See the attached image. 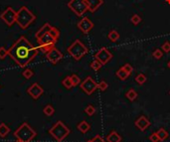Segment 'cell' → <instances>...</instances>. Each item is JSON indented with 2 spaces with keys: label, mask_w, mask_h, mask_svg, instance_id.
I'll return each instance as SVG.
<instances>
[{
  "label": "cell",
  "mask_w": 170,
  "mask_h": 142,
  "mask_svg": "<svg viewBox=\"0 0 170 142\" xmlns=\"http://www.w3.org/2000/svg\"><path fill=\"white\" fill-rule=\"evenodd\" d=\"M141 20H142V19H141V17L138 14H133L131 16V18H130V22H131L132 24L135 25V26L139 24V23L141 22Z\"/></svg>",
  "instance_id": "30"
},
{
  "label": "cell",
  "mask_w": 170,
  "mask_h": 142,
  "mask_svg": "<svg viewBox=\"0 0 170 142\" xmlns=\"http://www.w3.org/2000/svg\"><path fill=\"white\" fill-rule=\"evenodd\" d=\"M14 136L22 142H31L36 136V131L27 122H23L14 131Z\"/></svg>",
  "instance_id": "3"
},
{
  "label": "cell",
  "mask_w": 170,
  "mask_h": 142,
  "mask_svg": "<svg viewBox=\"0 0 170 142\" xmlns=\"http://www.w3.org/2000/svg\"><path fill=\"white\" fill-rule=\"evenodd\" d=\"M37 42L39 45H50V44H56L57 40H55L49 33H47L39 39V40H37Z\"/></svg>",
  "instance_id": "15"
},
{
  "label": "cell",
  "mask_w": 170,
  "mask_h": 142,
  "mask_svg": "<svg viewBox=\"0 0 170 142\" xmlns=\"http://www.w3.org/2000/svg\"><path fill=\"white\" fill-rule=\"evenodd\" d=\"M150 124H151V122H150L148 118L144 115H141L140 117H138L137 119L134 121V125H135L140 131H145V130L150 126Z\"/></svg>",
  "instance_id": "13"
},
{
  "label": "cell",
  "mask_w": 170,
  "mask_h": 142,
  "mask_svg": "<svg viewBox=\"0 0 170 142\" xmlns=\"http://www.w3.org/2000/svg\"><path fill=\"white\" fill-rule=\"evenodd\" d=\"M167 67H168V68L170 69V61L168 62V64H167Z\"/></svg>",
  "instance_id": "42"
},
{
  "label": "cell",
  "mask_w": 170,
  "mask_h": 142,
  "mask_svg": "<svg viewBox=\"0 0 170 142\" xmlns=\"http://www.w3.org/2000/svg\"><path fill=\"white\" fill-rule=\"evenodd\" d=\"M169 94H170V92H169Z\"/></svg>",
  "instance_id": "44"
},
{
  "label": "cell",
  "mask_w": 170,
  "mask_h": 142,
  "mask_svg": "<svg viewBox=\"0 0 170 142\" xmlns=\"http://www.w3.org/2000/svg\"><path fill=\"white\" fill-rule=\"evenodd\" d=\"M86 1L89 7V11L92 13L96 12V11L104 4V0H86Z\"/></svg>",
  "instance_id": "14"
},
{
  "label": "cell",
  "mask_w": 170,
  "mask_h": 142,
  "mask_svg": "<svg viewBox=\"0 0 170 142\" xmlns=\"http://www.w3.org/2000/svg\"><path fill=\"white\" fill-rule=\"evenodd\" d=\"M146 81H147V78H146L144 74H138L135 77V82L138 85H144Z\"/></svg>",
  "instance_id": "25"
},
{
  "label": "cell",
  "mask_w": 170,
  "mask_h": 142,
  "mask_svg": "<svg viewBox=\"0 0 170 142\" xmlns=\"http://www.w3.org/2000/svg\"><path fill=\"white\" fill-rule=\"evenodd\" d=\"M94 59L102 63V65H106L113 59V54L106 48H102L94 54Z\"/></svg>",
  "instance_id": "9"
},
{
  "label": "cell",
  "mask_w": 170,
  "mask_h": 142,
  "mask_svg": "<svg viewBox=\"0 0 170 142\" xmlns=\"http://www.w3.org/2000/svg\"><path fill=\"white\" fill-rule=\"evenodd\" d=\"M36 16L31 11L27 8L26 6H22L20 9L17 11L16 23L21 29L25 30L35 21Z\"/></svg>",
  "instance_id": "2"
},
{
  "label": "cell",
  "mask_w": 170,
  "mask_h": 142,
  "mask_svg": "<svg viewBox=\"0 0 170 142\" xmlns=\"http://www.w3.org/2000/svg\"><path fill=\"white\" fill-rule=\"evenodd\" d=\"M166 3H168V4H170V0H165Z\"/></svg>",
  "instance_id": "41"
},
{
  "label": "cell",
  "mask_w": 170,
  "mask_h": 142,
  "mask_svg": "<svg viewBox=\"0 0 170 142\" xmlns=\"http://www.w3.org/2000/svg\"><path fill=\"white\" fill-rule=\"evenodd\" d=\"M71 80H72V82H73V86H74L81 85V82H82L80 77H79L78 75H76V74H74V75H72V76H71Z\"/></svg>",
  "instance_id": "32"
},
{
  "label": "cell",
  "mask_w": 170,
  "mask_h": 142,
  "mask_svg": "<svg viewBox=\"0 0 170 142\" xmlns=\"http://www.w3.org/2000/svg\"><path fill=\"white\" fill-rule=\"evenodd\" d=\"M109 88V84L105 81H101L98 84V89H101L102 92H105V90H106Z\"/></svg>",
  "instance_id": "34"
},
{
  "label": "cell",
  "mask_w": 170,
  "mask_h": 142,
  "mask_svg": "<svg viewBox=\"0 0 170 142\" xmlns=\"http://www.w3.org/2000/svg\"><path fill=\"white\" fill-rule=\"evenodd\" d=\"M152 56L154 59H156V60H159V59H161L162 56H163V53H162V51L160 49H156L153 51Z\"/></svg>",
  "instance_id": "35"
},
{
  "label": "cell",
  "mask_w": 170,
  "mask_h": 142,
  "mask_svg": "<svg viewBox=\"0 0 170 142\" xmlns=\"http://www.w3.org/2000/svg\"><path fill=\"white\" fill-rule=\"evenodd\" d=\"M102 67V63L100 61L96 60V59H94V60L92 63H91V68H92L94 71H96V72H98V70H101Z\"/></svg>",
  "instance_id": "27"
},
{
  "label": "cell",
  "mask_w": 170,
  "mask_h": 142,
  "mask_svg": "<svg viewBox=\"0 0 170 142\" xmlns=\"http://www.w3.org/2000/svg\"><path fill=\"white\" fill-rule=\"evenodd\" d=\"M161 48H162V51H163V52L169 53V52H170V42H169V41L164 42L163 44H162Z\"/></svg>",
  "instance_id": "37"
},
{
  "label": "cell",
  "mask_w": 170,
  "mask_h": 142,
  "mask_svg": "<svg viewBox=\"0 0 170 142\" xmlns=\"http://www.w3.org/2000/svg\"><path fill=\"white\" fill-rule=\"evenodd\" d=\"M10 132V128L5 123H0V137H5Z\"/></svg>",
  "instance_id": "21"
},
{
  "label": "cell",
  "mask_w": 170,
  "mask_h": 142,
  "mask_svg": "<svg viewBox=\"0 0 170 142\" xmlns=\"http://www.w3.org/2000/svg\"><path fill=\"white\" fill-rule=\"evenodd\" d=\"M116 75V77L120 78V80H121V81H125L126 78H128V76H129V74L126 73L122 68H120V70H117Z\"/></svg>",
  "instance_id": "23"
},
{
  "label": "cell",
  "mask_w": 170,
  "mask_h": 142,
  "mask_svg": "<svg viewBox=\"0 0 170 142\" xmlns=\"http://www.w3.org/2000/svg\"><path fill=\"white\" fill-rule=\"evenodd\" d=\"M49 34L52 36L55 40H58L59 37H60V31H59V29H57L56 27H51V29L49 31Z\"/></svg>",
  "instance_id": "26"
},
{
  "label": "cell",
  "mask_w": 170,
  "mask_h": 142,
  "mask_svg": "<svg viewBox=\"0 0 170 142\" xmlns=\"http://www.w3.org/2000/svg\"><path fill=\"white\" fill-rule=\"evenodd\" d=\"M77 26L84 34H88L89 32H91V30L94 28V23L91 21L88 17H83L81 20L78 22Z\"/></svg>",
  "instance_id": "12"
},
{
  "label": "cell",
  "mask_w": 170,
  "mask_h": 142,
  "mask_svg": "<svg viewBox=\"0 0 170 142\" xmlns=\"http://www.w3.org/2000/svg\"><path fill=\"white\" fill-rule=\"evenodd\" d=\"M63 57H64L63 56V54L57 48H55V47L46 54V58L48 59V61L50 63H52L53 65L58 64V63L63 59Z\"/></svg>",
  "instance_id": "11"
},
{
  "label": "cell",
  "mask_w": 170,
  "mask_h": 142,
  "mask_svg": "<svg viewBox=\"0 0 170 142\" xmlns=\"http://www.w3.org/2000/svg\"><path fill=\"white\" fill-rule=\"evenodd\" d=\"M87 142H105V140L102 139L101 135H97V136H94L93 139H91V140L87 141Z\"/></svg>",
  "instance_id": "39"
},
{
  "label": "cell",
  "mask_w": 170,
  "mask_h": 142,
  "mask_svg": "<svg viewBox=\"0 0 170 142\" xmlns=\"http://www.w3.org/2000/svg\"><path fill=\"white\" fill-rule=\"evenodd\" d=\"M156 134H157V136L158 138H159V140L160 141H164L165 139H167L168 138V132L166 131V130L164 128H160V129H158L157 131H156Z\"/></svg>",
  "instance_id": "19"
},
{
  "label": "cell",
  "mask_w": 170,
  "mask_h": 142,
  "mask_svg": "<svg viewBox=\"0 0 170 142\" xmlns=\"http://www.w3.org/2000/svg\"><path fill=\"white\" fill-rule=\"evenodd\" d=\"M16 17H17V12L12 7H7V9L5 11H3L1 15H0V18L4 21V23L8 27H11L13 24H15Z\"/></svg>",
  "instance_id": "7"
},
{
  "label": "cell",
  "mask_w": 170,
  "mask_h": 142,
  "mask_svg": "<svg viewBox=\"0 0 170 142\" xmlns=\"http://www.w3.org/2000/svg\"><path fill=\"white\" fill-rule=\"evenodd\" d=\"M15 142H22V141H21V140H18V139H17V140L15 141Z\"/></svg>",
  "instance_id": "43"
},
{
  "label": "cell",
  "mask_w": 170,
  "mask_h": 142,
  "mask_svg": "<svg viewBox=\"0 0 170 142\" xmlns=\"http://www.w3.org/2000/svg\"><path fill=\"white\" fill-rule=\"evenodd\" d=\"M70 129L63 123L61 120L57 121L56 123L53 125V127L49 130V133L52 135L55 140L58 142H62L70 134Z\"/></svg>",
  "instance_id": "5"
},
{
  "label": "cell",
  "mask_w": 170,
  "mask_h": 142,
  "mask_svg": "<svg viewBox=\"0 0 170 142\" xmlns=\"http://www.w3.org/2000/svg\"><path fill=\"white\" fill-rule=\"evenodd\" d=\"M51 27H52V26L50 25V23H45V24L43 25V26L41 27V28L37 31L36 34H35V37H36L37 40H39V39H40L41 37L44 36L45 34L49 33V31H50V29H51Z\"/></svg>",
  "instance_id": "16"
},
{
  "label": "cell",
  "mask_w": 170,
  "mask_h": 142,
  "mask_svg": "<svg viewBox=\"0 0 170 142\" xmlns=\"http://www.w3.org/2000/svg\"><path fill=\"white\" fill-rule=\"evenodd\" d=\"M62 85L65 86L67 89H71L73 88V82H72V80H71V76L70 77H66L64 80L62 82Z\"/></svg>",
  "instance_id": "24"
},
{
  "label": "cell",
  "mask_w": 170,
  "mask_h": 142,
  "mask_svg": "<svg viewBox=\"0 0 170 142\" xmlns=\"http://www.w3.org/2000/svg\"><path fill=\"white\" fill-rule=\"evenodd\" d=\"M22 76L24 77L25 78H27V80H29V78H31L34 76V72L31 69H26V70L23 71Z\"/></svg>",
  "instance_id": "31"
},
{
  "label": "cell",
  "mask_w": 170,
  "mask_h": 142,
  "mask_svg": "<svg viewBox=\"0 0 170 142\" xmlns=\"http://www.w3.org/2000/svg\"><path fill=\"white\" fill-rule=\"evenodd\" d=\"M67 52L76 61H80L83 57H85L89 53V49L87 48V46L85 44H83L78 39V40H75V42L72 45L69 46V48L67 49Z\"/></svg>",
  "instance_id": "4"
},
{
  "label": "cell",
  "mask_w": 170,
  "mask_h": 142,
  "mask_svg": "<svg viewBox=\"0 0 170 142\" xmlns=\"http://www.w3.org/2000/svg\"><path fill=\"white\" fill-rule=\"evenodd\" d=\"M55 47V44H50V45H40V47H39V50L41 51V52L43 53H48L49 51H51L53 48Z\"/></svg>",
  "instance_id": "29"
},
{
  "label": "cell",
  "mask_w": 170,
  "mask_h": 142,
  "mask_svg": "<svg viewBox=\"0 0 170 142\" xmlns=\"http://www.w3.org/2000/svg\"><path fill=\"white\" fill-rule=\"evenodd\" d=\"M27 93H28L29 96L34 98V100H38L43 93H44V89L42 86L37 84V82H34L32 86H30L28 89H27Z\"/></svg>",
  "instance_id": "10"
},
{
  "label": "cell",
  "mask_w": 170,
  "mask_h": 142,
  "mask_svg": "<svg viewBox=\"0 0 170 142\" xmlns=\"http://www.w3.org/2000/svg\"><path fill=\"white\" fill-rule=\"evenodd\" d=\"M43 112H44V114H46L47 116H51V115H53L54 112H55V109L52 105H50L48 104L47 106H45L44 109H43Z\"/></svg>",
  "instance_id": "28"
},
{
  "label": "cell",
  "mask_w": 170,
  "mask_h": 142,
  "mask_svg": "<svg viewBox=\"0 0 170 142\" xmlns=\"http://www.w3.org/2000/svg\"><path fill=\"white\" fill-rule=\"evenodd\" d=\"M125 96L128 100H129L130 101H133V100H135L137 96H138V94L133 89H130L129 90H128V93H125Z\"/></svg>",
  "instance_id": "22"
},
{
  "label": "cell",
  "mask_w": 170,
  "mask_h": 142,
  "mask_svg": "<svg viewBox=\"0 0 170 142\" xmlns=\"http://www.w3.org/2000/svg\"><path fill=\"white\" fill-rule=\"evenodd\" d=\"M80 86L88 96H91V94L98 89V84L94 82V80L92 77H87L85 80L81 82Z\"/></svg>",
  "instance_id": "8"
},
{
  "label": "cell",
  "mask_w": 170,
  "mask_h": 142,
  "mask_svg": "<svg viewBox=\"0 0 170 142\" xmlns=\"http://www.w3.org/2000/svg\"><path fill=\"white\" fill-rule=\"evenodd\" d=\"M121 136L116 131H112L106 137V141L108 142H121Z\"/></svg>",
  "instance_id": "17"
},
{
  "label": "cell",
  "mask_w": 170,
  "mask_h": 142,
  "mask_svg": "<svg viewBox=\"0 0 170 142\" xmlns=\"http://www.w3.org/2000/svg\"><path fill=\"white\" fill-rule=\"evenodd\" d=\"M8 56V51L4 47H0V60H4Z\"/></svg>",
  "instance_id": "36"
},
{
  "label": "cell",
  "mask_w": 170,
  "mask_h": 142,
  "mask_svg": "<svg viewBox=\"0 0 170 142\" xmlns=\"http://www.w3.org/2000/svg\"><path fill=\"white\" fill-rule=\"evenodd\" d=\"M108 38L110 42H116L118 39H120V33H118L116 30H112V31H109Z\"/></svg>",
  "instance_id": "20"
},
{
  "label": "cell",
  "mask_w": 170,
  "mask_h": 142,
  "mask_svg": "<svg viewBox=\"0 0 170 142\" xmlns=\"http://www.w3.org/2000/svg\"><path fill=\"white\" fill-rule=\"evenodd\" d=\"M38 51L39 48L33 46L26 37L21 36L8 50V56L19 67L24 68L34 60Z\"/></svg>",
  "instance_id": "1"
},
{
  "label": "cell",
  "mask_w": 170,
  "mask_h": 142,
  "mask_svg": "<svg viewBox=\"0 0 170 142\" xmlns=\"http://www.w3.org/2000/svg\"><path fill=\"white\" fill-rule=\"evenodd\" d=\"M149 140L151 141V142H159L160 141L159 138H158V136H157L156 132L155 133H152L151 135L149 136Z\"/></svg>",
  "instance_id": "40"
},
{
  "label": "cell",
  "mask_w": 170,
  "mask_h": 142,
  "mask_svg": "<svg viewBox=\"0 0 170 142\" xmlns=\"http://www.w3.org/2000/svg\"><path fill=\"white\" fill-rule=\"evenodd\" d=\"M121 68L124 69V70L125 71V72L128 73V74H129V75L133 72V68H132V66L130 65V64H125V65L122 66Z\"/></svg>",
  "instance_id": "38"
},
{
  "label": "cell",
  "mask_w": 170,
  "mask_h": 142,
  "mask_svg": "<svg viewBox=\"0 0 170 142\" xmlns=\"http://www.w3.org/2000/svg\"><path fill=\"white\" fill-rule=\"evenodd\" d=\"M68 7L79 17L83 16L87 11H89L86 0H70L68 2Z\"/></svg>",
  "instance_id": "6"
},
{
  "label": "cell",
  "mask_w": 170,
  "mask_h": 142,
  "mask_svg": "<svg viewBox=\"0 0 170 142\" xmlns=\"http://www.w3.org/2000/svg\"><path fill=\"white\" fill-rule=\"evenodd\" d=\"M85 112L88 114V115L92 116L94 114V112H96V108H94V106L92 105V104H89L87 107L85 108Z\"/></svg>",
  "instance_id": "33"
},
{
  "label": "cell",
  "mask_w": 170,
  "mask_h": 142,
  "mask_svg": "<svg viewBox=\"0 0 170 142\" xmlns=\"http://www.w3.org/2000/svg\"><path fill=\"white\" fill-rule=\"evenodd\" d=\"M77 128H78L79 131H81L82 133H87L91 129V125L87 121L83 120L77 125Z\"/></svg>",
  "instance_id": "18"
}]
</instances>
